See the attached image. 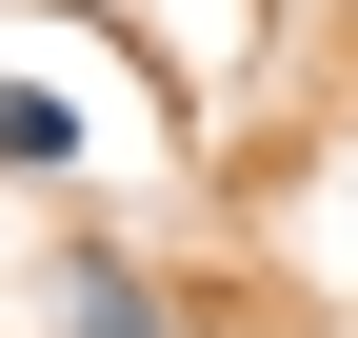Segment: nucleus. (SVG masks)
<instances>
[{"mask_svg": "<svg viewBox=\"0 0 358 338\" xmlns=\"http://www.w3.org/2000/svg\"><path fill=\"white\" fill-rule=\"evenodd\" d=\"M60 338H159V279L80 239V259H60Z\"/></svg>", "mask_w": 358, "mask_h": 338, "instance_id": "1", "label": "nucleus"}]
</instances>
